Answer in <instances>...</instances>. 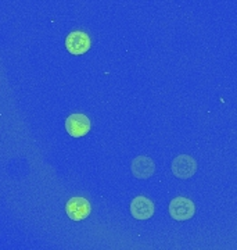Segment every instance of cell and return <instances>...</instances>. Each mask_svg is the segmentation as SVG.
<instances>
[{"instance_id": "5b68a950", "label": "cell", "mask_w": 237, "mask_h": 250, "mask_svg": "<svg viewBox=\"0 0 237 250\" xmlns=\"http://www.w3.org/2000/svg\"><path fill=\"white\" fill-rule=\"evenodd\" d=\"M65 128L71 136L80 138V136H85L90 131V121L88 117L83 114H72L67 118Z\"/></svg>"}, {"instance_id": "7a4b0ae2", "label": "cell", "mask_w": 237, "mask_h": 250, "mask_svg": "<svg viewBox=\"0 0 237 250\" xmlns=\"http://www.w3.org/2000/svg\"><path fill=\"white\" fill-rule=\"evenodd\" d=\"M197 171V163L194 161L193 157L187 156V154H182L178 156L176 159L172 161V172L174 175L180 179L192 178Z\"/></svg>"}, {"instance_id": "52a82bcc", "label": "cell", "mask_w": 237, "mask_h": 250, "mask_svg": "<svg viewBox=\"0 0 237 250\" xmlns=\"http://www.w3.org/2000/svg\"><path fill=\"white\" fill-rule=\"evenodd\" d=\"M156 171V164L147 156H139L132 163V174L139 179L150 178Z\"/></svg>"}, {"instance_id": "8992f818", "label": "cell", "mask_w": 237, "mask_h": 250, "mask_svg": "<svg viewBox=\"0 0 237 250\" xmlns=\"http://www.w3.org/2000/svg\"><path fill=\"white\" fill-rule=\"evenodd\" d=\"M131 214L136 220H149L154 214V205L147 197H136L131 203Z\"/></svg>"}, {"instance_id": "277c9868", "label": "cell", "mask_w": 237, "mask_h": 250, "mask_svg": "<svg viewBox=\"0 0 237 250\" xmlns=\"http://www.w3.org/2000/svg\"><path fill=\"white\" fill-rule=\"evenodd\" d=\"M65 46H67V50L71 54L79 56V54L86 53L90 49V38L85 32L74 31V32H71L70 35L67 36Z\"/></svg>"}, {"instance_id": "3957f363", "label": "cell", "mask_w": 237, "mask_h": 250, "mask_svg": "<svg viewBox=\"0 0 237 250\" xmlns=\"http://www.w3.org/2000/svg\"><path fill=\"white\" fill-rule=\"evenodd\" d=\"M65 211H67V215L71 220L82 221L86 217H89L90 211H92V206L83 197H72L65 206Z\"/></svg>"}, {"instance_id": "6da1fadb", "label": "cell", "mask_w": 237, "mask_h": 250, "mask_svg": "<svg viewBox=\"0 0 237 250\" xmlns=\"http://www.w3.org/2000/svg\"><path fill=\"white\" fill-rule=\"evenodd\" d=\"M194 203L187 197H175L169 205V214L176 221H186L194 215Z\"/></svg>"}]
</instances>
